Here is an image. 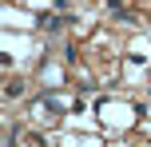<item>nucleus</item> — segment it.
<instances>
[{
    "label": "nucleus",
    "mask_w": 151,
    "mask_h": 147,
    "mask_svg": "<svg viewBox=\"0 0 151 147\" xmlns=\"http://www.w3.org/2000/svg\"><path fill=\"white\" fill-rule=\"evenodd\" d=\"M4 95H8V100H16V95H24V80H12V84L4 87Z\"/></svg>",
    "instance_id": "nucleus-1"
}]
</instances>
